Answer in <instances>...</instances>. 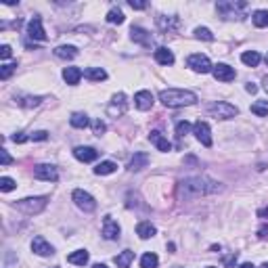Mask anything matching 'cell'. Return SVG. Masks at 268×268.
I'll use <instances>...</instances> for the list:
<instances>
[{"label": "cell", "instance_id": "6da1fadb", "mask_svg": "<svg viewBox=\"0 0 268 268\" xmlns=\"http://www.w3.org/2000/svg\"><path fill=\"white\" fill-rule=\"evenodd\" d=\"M224 187L218 180H212L208 176H189L178 182V197L184 201H191V199H199V197L216 195Z\"/></svg>", "mask_w": 268, "mask_h": 268}, {"label": "cell", "instance_id": "7a4b0ae2", "mask_svg": "<svg viewBox=\"0 0 268 268\" xmlns=\"http://www.w3.org/2000/svg\"><path fill=\"white\" fill-rule=\"evenodd\" d=\"M159 101L165 107L178 109V107H191L197 103V94L191 90H182V88H168V90L159 92Z\"/></svg>", "mask_w": 268, "mask_h": 268}, {"label": "cell", "instance_id": "3957f363", "mask_svg": "<svg viewBox=\"0 0 268 268\" xmlns=\"http://www.w3.org/2000/svg\"><path fill=\"white\" fill-rule=\"evenodd\" d=\"M46 203H48V197H28V199L17 201L15 208L25 216H36L46 208Z\"/></svg>", "mask_w": 268, "mask_h": 268}, {"label": "cell", "instance_id": "277c9868", "mask_svg": "<svg viewBox=\"0 0 268 268\" xmlns=\"http://www.w3.org/2000/svg\"><path fill=\"white\" fill-rule=\"evenodd\" d=\"M247 9V2H233V0H224V2L216 4V11L224 19H241Z\"/></svg>", "mask_w": 268, "mask_h": 268}, {"label": "cell", "instance_id": "5b68a950", "mask_svg": "<svg viewBox=\"0 0 268 268\" xmlns=\"http://www.w3.org/2000/svg\"><path fill=\"white\" fill-rule=\"evenodd\" d=\"M208 113L209 116H214L216 119H233L235 116H239V109L231 103H226V101H216L208 107Z\"/></svg>", "mask_w": 268, "mask_h": 268}, {"label": "cell", "instance_id": "8992f818", "mask_svg": "<svg viewBox=\"0 0 268 268\" xmlns=\"http://www.w3.org/2000/svg\"><path fill=\"white\" fill-rule=\"evenodd\" d=\"M72 199H74L75 206L82 209V212H94V209H97V201H94V197L90 193H86V191H82V189L74 191Z\"/></svg>", "mask_w": 268, "mask_h": 268}, {"label": "cell", "instance_id": "52a82bcc", "mask_svg": "<svg viewBox=\"0 0 268 268\" xmlns=\"http://www.w3.org/2000/svg\"><path fill=\"white\" fill-rule=\"evenodd\" d=\"M187 65H189L191 69H193V72H197V74H209V72L214 69L212 61H209L206 55H201V53L191 55L189 59H187Z\"/></svg>", "mask_w": 268, "mask_h": 268}, {"label": "cell", "instance_id": "ba28073f", "mask_svg": "<svg viewBox=\"0 0 268 268\" xmlns=\"http://www.w3.org/2000/svg\"><path fill=\"white\" fill-rule=\"evenodd\" d=\"M34 178H38V180H46V182H57L59 180V172H57V168L50 164H40L34 168Z\"/></svg>", "mask_w": 268, "mask_h": 268}, {"label": "cell", "instance_id": "9c48e42d", "mask_svg": "<svg viewBox=\"0 0 268 268\" xmlns=\"http://www.w3.org/2000/svg\"><path fill=\"white\" fill-rule=\"evenodd\" d=\"M193 134L195 138L199 140L203 147H212V130H209V124L208 122H195L193 124Z\"/></svg>", "mask_w": 268, "mask_h": 268}, {"label": "cell", "instance_id": "30bf717a", "mask_svg": "<svg viewBox=\"0 0 268 268\" xmlns=\"http://www.w3.org/2000/svg\"><path fill=\"white\" fill-rule=\"evenodd\" d=\"M126 107H128V101H126V94L124 92H118L116 97L111 99L109 107H107V113H109L111 118H119L126 113Z\"/></svg>", "mask_w": 268, "mask_h": 268}, {"label": "cell", "instance_id": "8fae6325", "mask_svg": "<svg viewBox=\"0 0 268 268\" xmlns=\"http://www.w3.org/2000/svg\"><path fill=\"white\" fill-rule=\"evenodd\" d=\"M119 233H122V228H119L118 222L113 220L111 216H105L103 218V237L107 241H116V239H119Z\"/></svg>", "mask_w": 268, "mask_h": 268}, {"label": "cell", "instance_id": "7c38bea8", "mask_svg": "<svg viewBox=\"0 0 268 268\" xmlns=\"http://www.w3.org/2000/svg\"><path fill=\"white\" fill-rule=\"evenodd\" d=\"M28 36L31 38V40H38V42L46 40V31H44V28H42V19L40 17H34L28 23Z\"/></svg>", "mask_w": 268, "mask_h": 268}, {"label": "cell", "instance_id": "4fadbf2b", "mask_svg": "<svg viewBox=\"0 0 268 268\" xmlns=\"http://www.w3.org/2000/svg\"><path fill=\"white\" fill-rule=\"evenodd\" d=\"M212 74H214V78L218 82H233L235 75H237V74H235V69L231 65H226V63H218V65H214Z\"/></svg>", "mask_w": 268, "mask_h": 268}, {"label": "cell", "instance_id": "5bb4252c", "mask_svg": "<svg viewBox=\"0 0 268 268\" xmlns=\"http://www.w3.org/2000/svg\"><path fill=\"white\" fill-rule=\"evenodd\" d=\"M31 252L38 253V256H42V258H46V256H53L55 253V247L50 245L44 237H36L34 241H31Z\"/></svg>", "mask_w": 268, "mask_h": 268}, {"label": "cell", "instance_id": "9a60e30c", "mask_svg": "<svg viewBox=\"0 0 268 268\" xmlns=\"http://www.w3.org/2000/svg\"><path fill=\"white\" fill-rule=\"evenodd\" d=\"M74 157L78 159V162L90 164V162H94V159L99 157V151L92 149V147H75V149H74Z\"/></svg>", "mask_w": 268, "mask_h": 268}, {"label": "cell", "instance_id": "2e32d148", "mask_svg": "<svg viewBox=\"0 0 268 268\" xmlns=\"http://www.w3.org/2000/svg\"><path fill=\"white\" fill-rule=\"evenodd\" d=\"M157 25L162 28V31H165V34H174V31H178V28H180V19L178 17H157Z\"/></svg>", "mask_w": 268, "mask_h": 268}, {"label": "cell", "instance_id": "e0dca14e", "mask_svg": "<svg viewBox=\"0 0 268 268\" xmlns=\"http://www.w3.org/2000/svg\"><path fill=\"white\" fill-rule=\"evenodd\" d=\"M134 105H136V109L140 111H149L153 107V94L149 90H140L134 94Z\"/></svg>", "mask_w": 268, "mask_h": 268}, {"label": "cell", "instance_id": "ac0fdd59", "mask_svg": "<svg viewBox=\"0 0 268 268\" xmlns=\"http://www.w3.org/2000/svg\"><path fill=\"white\" fill-rule=\"evenodd\" d=\"M130 38H132L134 42L143 44V46H151V42H153V38H151L149 31L143 30V28H138V25H132V30H130Z\"/></svg>", "mask_w": 268, "mask_h": 268}, {"label": "cell", "instance_id": "d6986e66", "mask_svg": "<svg viewBox=\"0 0 268 268\" xmlns=\"http://www.w3.org/2000/svg\"><path fill=\"white\" fill-rule=\"evenodd\" d=\"M149 165V155L147 153H134V157L130 159V164H128V170L130 172H140L143 168H147Z\"/></svg>", "mask_w": 268, "mask_h": 268}, {"label": "cell", "instance_id": "ffe728a7", "mask_svg": "<svg viewBox=\"0 0 268 268\" xmlns=\"http://www.w3.org/2000/svg\"><path fill=\"white\" fill-rule=\"evenodd\" d=\"M153 57H155V61L159 65H174V53L165 46H159L155 53H153Z\"/></svg>", "mask_w": 268, "mask_h": 268}, {"label": "cell", "instance_id": "44dd1931", "mask_svg": "<svg viewBox=\"0 0 268 268\" xmlns=\"http://www.w3.org/2000/svg\"><path fill=\"white\" fill-rule=\"evenodd\" d=\"M149 140H151V143H153V145H155V147H157V149H159V151H164V153H168V151L172 149L170 140H168V138H165V136H164V134H162V132H157V130H153V132L149 134Z\"/></svg>", "mask_w": 268, "mask_h": 268}, {"label": "cell", "instance_id": "7402d4cb", "mask_svg": "<svg viewBox=\"0 0 268 268\" xmlns=\"http://www.w3.org/2000/svg\"><path fill=\"white\" fill-rule=\"evenodd\" d=\"M82 75H84V72H82L80 67H65L63 69V80H65L69 86L78 84V82L82 80Z\"/></svg>", "mask_w": 268, "mask_h": 268}, {"label": "cell", "instance_id": "603a6c76", "mask_svg": "<svg viewBox=\"0 0 268 268\" xmlns=\"http://www.w3.org/2000/svg\"><path fill=\"white\" fill-rule=\"evenodd\" d=\"M88 252L86 250H78V252H74V253H69L67 256V262L69 264H75V266H84V264H88Z\"/></svg>", "mask_w": 268, "mask_h": 268}, {"label": "cell", "instance_id": "cb8c5ba5", "mask_svg": "<svg viewBox=\"0 0 268 268\" xmlns=\"http://www.w3.org/2000/svg\"><path fill=\"white\" fill-rule=\"evenodd\" d=\"M84 78H88L90 82H101V80H107V72L101 69V67H86Z\"/></svg>", "mask_w": 268, "mask_h": 268}, {"label": "cell", "instance_id": "d4e9b609", "mask_svg": "<svg viewBox=\"0 0 268 268\" xmlns=\"http://www.w3.org/2000/svg\"><path fill=\"white\" fill-rule=\"evenodd\" d=\"M155 226L151 224V222H138V226H136V235L140 239H151L153 235H155Z\"/></svg>", "mask_w": 268, "mask_h": 268}, {"label": "cell", "instance_id": "484cf974", "mask_svg": "<svg viewBox=\"0 0 268 268\" xmlns=\"http://www.w3.org/2000/svg\"><path fill=\"white\" fill-rule=\"evenodd\" d=\"M55 57H59V59H75L78 57V48L75 46H57L55 48Z\"/></svg>", "mask_w": 268, "mask_h": 268}, {"label": "cell", "instance_id": "4316f807", "mask_svg": "<svg viewBox=\"0 0 268 268\" xmlns=\"http://www.w3.org/2000/svg\"><path fill=\"white\" fill-rule=\"evenodd\" d=\"M132 260H134V252L124 250L122 253H118V256H116V264H118V268H130Z\"/></svg>", "mask_w": 268, "mask_h": 268}, {"label": "cell", "instance_id": "83f0119b", "mask_svg": "<svg viewBox=\"0 0 268 268\" xmlns=\"http://www.w3.org/2000/svg\"><path fill=\"white\" fill-rule=\"evenodd\" d=\"M241 61L245 63V65H250V67H256L260 61H262V57H260L258 50H245L243 55H241Z\"/></svg>", "mask_w": 268, "mask_h": 268}, {"label": "cell", "instance_id": "f1b7e54d", "mask_svg": "<svg viewBox=\"0 0 268 268\" xmlns=\"http://www.w3.org/2000/svg\"><path fill=\"white\" fill-rule=\"evenodd\" d=\"M116 170H118V164H113V162H101L97 168H94V174H97V176H107V174H113Z\"/></svg>", "mask_w": 268, "mask_h": 268}, {"label": "cell", "instance_id": "f546056e", "mask_svg": "<svg viewBox=\"0 0 268 268\" xmlns=\"http://www.w3.org/2000/svg\"><path fill=\"white\" fill-rule=\"evenodd\" d=\"M252 21L256 28H266L268 25V11H253V15H252Z\"/></svg>", "mask_w": 268, "mask_h": 268}, {"label": "cell", "instance_id": "4dcf8cb0", "mask_svg": "<svg viewBox=\"0 0 268 268\" xmlns=\"http://www.w3.org/2000/svg\"><path fill=\"white\" fill-rule=\"evenodd\" d=\"M69 124H72L74 126V128H86V126H88V116H86V113H74V116L72 118H69Z\"/></svg>", "mask_w": 268, "mask_h": 268}, {"label": "cell", "instance_id": "1f68e13d", "mask_svg": "<svg viewBox=\"0 0 268 268\" xmlns=\"http://www.w3.org/2000/svg\"><path fill=\"white\" fill-rule=\"evenodd\" d=\"M157 264H159V258L151 252L140 258V268H157Z\"/></svg>", "mask_w": 268, "mask_h": 268}, {"label": "cell", "instance_id": "d6a6232c", "mask_svg": "<svg viewBox=\"0 0 268 268\" xmlns=\"http://www.w3.org/2000/svg\"><path fill=\"white\" fill-rule=\"evenodd\" d=\"M252 113H256L260 118H266L268 116V101H256L252 105Z\"/></svg>", "mask_w": 268, "mask_h": 268}, {"label": "cell", "instance_id": "836d02e7", "mask_svg": "<svg viewBox=\"0 0 268 268\" xmlns=\"http://www.w3.org/2000/svg\"><path fill=\"white\" fill-rule=\"evenodd\" d=\"M17 103L21 107H38L42 103V97H19Z\"/></svg>", "mask_w": 268, "mask_h": 268}, {"label": "cell", "instance_id": "e575fe53", "mask_svg": "<svg viewBox=\"0 0 268 268\" xmlns=\"http://www.w3.org/2000/svg\"><path fill=\"white\" fill-rule=\"evenodd\" d=\"M107 21L109 23H124V13L119 11V9H111L109 13H107Z\"/></svg>", "mask_w": 268, "mask_h": 268}, {"label": "cell", "instance_id": "d590c367", "mask_svg": "<svg viewBox=\"0 0 268 268\" xmlns=\"http://www.w3.org/2000/svg\"><path fill=\"white\" fill-rule=\"evenodd\" d=\"M191 130H193V126H191V124L187 122V119H184V122H178V124H176V136H178V138L187 136V134H189Z\"/></svg>", "mask_w": 268, "mask_h": 268}, {"label": "cell", "instance_id": "8d00e7d4", "mask_svg": "<svg viewBox=\"0 0 268 268\" xmlns=\"http://www.w3.org/2000/svg\"><path fill=\"white\" fill-rule=\"evenodd\" d=\"M15 187H17V182L13 180V178H9V176L0 178V191H2V193H9V191H13Z\"/></svg>", "mask_w": 268, "mask_h": 268}, {"label": "cell", "instance_id": "74e56055", "mask_svg": "<svg viewBox=\"0 0 268 268\" xmlns=\"http://www.w3.org/2000/svg\"><path fill=\"white\" fill-rule=\"evenodd\" d=\"M15 67H17V63H4V65L0 67V80H9L11 74L15 72Z\"/></svg>", "mask_w": 268, "mask_h": 268}, {"label": "cell", "instance_id": "f35d334b", "mask_svg": "<svg viewBox=\"0 0 268 268\" xmlns=\"http://www.w3.org/2000/svg\"><path fill=\"white\" fill-rule=\"evenodd\" d=\"M195 38H199V40H206V42H212L214 40V34L208 28H197L195 30Z\"/></svg>", "mask_w": 268, "mask_h": 268}, {"label": "cell", "instance_id": "ab89813d", "mask_svg": "<svg viewBox=\"0 0 268 268\" xmlns=\"http://www.w3.org/2000/svg\"><path fill=\"white\" fill-rule=\"evenodd\" d=\"M105 130H107L105 122H101V119H94V122H92V132L97 134V136H101V134H105Z\"/></svg>", "mask_w": 268, "mask_h": 268}, {"label": "cell", "instance_id": "60d3db41", "mask_svg": "<svg viewBox=\"0 0 268 268\" xmlns=\"http://www.w3.org/2000/svg\"><path fill=\"white\" fill-rule=\"evenodd\" d=\"M0 162H2V165H11L13 164V157L9 155V151H6V149H0Z\"/></svg>", "mask_w": 268, "mask_h": 268}, {"label": "cell", "instance_id": "b9f144b4", "mask_svg": "<svg viewBox=\"0 0 268 268\" xmlns=\"http://www.w3.org/2000/svg\"><path fill=\"white\" fill-rule=\"evenodd\" d=\"M30 138H31V140H46V138H48V132H46V130H38V132L31 134Z\"/></svg>", "mask_w": 268, "mask_h": 268}, {"label": "cell", "instance_id": "7bdbcfd3", "mask_svg": "<svg viewBox=\"0 0 268 268\" xmlns=\"http://www.w3.org/2000/svg\"><path fill=\"white\" fill-rule=\"evenodd\" d=\"M11 55H13L11 46H9V44H2V48H0V57H2V59H9Z\"/></svg>", "mask_w": 268, "mask_h": 268}, {"label": "cell", "instance_id": "ee69618b", "mask_svg": "<svg viewBox=\"0 0 268 268\" xmlns=\"http://www.w3.org/2000/svg\"><path fill=\"white\" fill-rule=\"evenodd\" d=\"M130 6L134 11H143V9H147V2H140V0H130Z\"/></svg>", "mask_w": 268, "mask_h": 268}, {"label": "cell", "instance_id": "f6af8a7d", "mask_svg": "<svg viewBox=\"0 0 268 268\" xmlns=\"http://www.w3.org/2000/svg\"><path fill=\"white\" fill-rule=\"evenodd\" d=\"M25 140H30V136H25L23 132H19V134L13 136V143H25Z\"/></svg>", "mask_w": 268, "mask_h": 268}, {"label": "cell", "instance_id": "bcb514c9", "mask_svg": "<svg viewBox=\"0 0 268 268\" xmlns=\"http://www.w3.org/2000/svg\"><path fill=\"white\" fill-rule=\"evenodd\" d=\"M235 262H237V253H231L228 258H224V266H233Z\"/></svg>", "mask_w": 268, "mask_h": 268}, {"label": "cell", "instance_id": "7dc6e473", "mask_svg": "<svg viewBox=\"0 0 268 268\" xmlns=\"http://www.w3.org/2000/svg\"><path fill=\"white\" fill-rule=\"evenodd\" d=\"M258 218H262V220H268V208H262V209H258Z\"/></svg>", "mask_w": 268, "mask_h": 268}, {"label": "cell", "instance_id": "c3c4849f", "mask_svg": "<svg viewBox=\"0 0 268 268\" xmlns=\"http://www.w3.org/2000/svg\"><path fill=\"white\" fill-rule=\"evenodd\" d=\"M245 90L253 94V92H256V90H258V86H256V84H252V82H250V84H247V86H245Z\"/></svg>", "mask_w": 268, "mask_h": 268}, {"label": "cell", "instance_id": "681fc988", "mask_svg": "<svg viewBox=\"0 0 268 268\" xmlns=\"http://www.w3.org/2000/svg\"><path fill=\"white\" fill-rule=\"evenodd\" d=\"M266 233H268V226H262V228L258 231V237H266Z\"/></svg>", "mask_w": 268, "mask_h": 268}, {"label": "cell", "instance_id": "f907efd6", "mask_svg": "<svg viewBox=\"0 0 268 268\" xmlns=\"http://www.w3.org/2000/svg\"><path fill=\"white\" fill-rule=\"evenodd\" d=\"M239 268H256V266H253V264H250V262H245V264H241Z\"/></svg>", "mask_w": 268, "mask_h": 268}, {"label": "cell", "instance_id": "816d5d0a", "mask_svg": "<svg viewBox=\"0 0 268 268\" xmlns=\"http://www.w3.org/2000/svg\"><path fill=\"white\" fill-rule=\"evenodd\" d=\"M262 84H264V90H266V92H268V75H266V78H264V80H262Z\"/></svg>", "mask_w": 268, "mask_h": 268}, {"label": "cell", "instance_id": "f5cc1de1", "mask_svg": "<svg viewBox=\"0 0 268 268\" xmlns=\"http://www.w3.org/2000/svg\"><path fill=\"white\" fill-rule=\"evenodd\" d=\"M92 268H107V264H94Z\"/></svg>", "mask_w": 268, "mask_h": 268}, {"label": "cell", "instance_id": "db71d44e", "mask_svg": "<svg viewBox=\"0 0 268 268\" xmlns=\"http://www.w3.org/2000/svg\"><path fill=\"white\" fill-rule=\"evenodd\" d=\"M262 268H268V264H262Z\"/></svg>", "mask_w": 268, "mask_h": 268}, {"label": "cell", "instance_id": "11a10c76", "mask_svg": "<svg viewBox=\"0 0 268 268\" xmlns=\"http://www.w3.org/2000/svg\"><path fill=\"white\" fill-rule=\"evenodd\" d=\"M266 65H268V55H266Z\"/></svg>", "mask_w": 268, "mask_h": 268}, {"label": "cell", "instance_id": "9f6ffc18", "mask_svg": "<svg viewBox=\"0 0 268 268\" xmlns=\"http://www.w3.org/2000/svg\"><path fill=\"white\" fill-rule=\"evenodd\" d=\"M208 268H216V266H208Z\"/></svg>", "mask_w": 268, "mask_h": 268}, {"label": "cell", "instance_id": "6f0895ef", "mask_svg": "<svg viewBox=\"0 0 268 268\" xmlns=\"http://www.w3.org/2000/svg\"><path fill=\"white\" fill-rule=\"evenodd\" d=\"M174 268H182V266H174Z\"/></svg>", "mask_w": 268, "mask_h": 268}, {"label": "cell", "instance_id": "680465c9", "mask_svg": "<svg viewBox=\"0 0 268 268\" xmlns=\"http://www.w3.org/2000/svg\"><path fill=\"white\" fill-rule=\"evenodd\" d=\"M53 268H59V266H53Z\"/></svg>", "mask_w": 268, "mask_h": 268}]
</instances>
